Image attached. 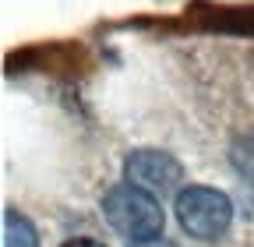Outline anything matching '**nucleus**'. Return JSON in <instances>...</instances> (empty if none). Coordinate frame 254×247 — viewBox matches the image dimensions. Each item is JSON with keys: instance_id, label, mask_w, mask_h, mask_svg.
Returning <instances> with one entry per match:
<instances>
[{"instance_id": "f257e3e1", "label": "nucleus", "mask_w": 254, "mask_h": 247, "mask_svg": "<svg viewBox=\"0 0 254 247\" xmlns=\"http://www.w3.org/2000/svg\"><path fill=\"white\" fill-rule=\"evenodd\" d=\"M103 215L120 237H127V244L155 240V237H163V226H166V215L159 208V198L141 191V187H134V184H127V180L106 191Z\"/></svg>"}, {"instance_id": "f03ea898", "label": "nucleus", "mask_w": 254, "mask_h": 247, "mask_svg": "<svg viewBox=\"0 0 254 247\" xmlns=\"http://www.w3.org/2000/svg\"><path fill=\"white\" fill-rule=\"evenodd\" d=\"M173 208L180 230L198 240H219L233 223V201L215 187H205V184H187L177 194Z\"/></svg>"}, {"instance_id": "7ed1b4c3", "label": "nucleus", "mask_w": 254, "mask_h": 247, "mask_svg": "<svg viewBox=\"0 0 254 247\" xmlns=\"http://www.w3.org/2000/svg\"><path fill=\"white\" fill-rule=\"evenodd\" d=\"M124 180L134 187L166 198V194H180L184 191V166L159 148H138L124 159Z\"/></svg>"}, {"instance_id": "20e7f679", "label": "nucleus", "mask_w": 254, "mask_h": 247, "mask_svg": "<svg viewBox=\"0 0 254 247\" xmlns=\"http://www.w3.org/2000/svg\"><path fill=\"white\" fill-rule=\"evenodd\" d=\"M4 247H39V233L18 208H4Z\"/></svg>"}, {"instance_id": "39448f33", "label": "nucleus", "mask_w": 254, "mask_h": 247, "mask_svg": "<svg viewBox=\"0 0 254 247\" xmlns=\"http://www.w3.org/2000/svg\"><path fill=\"white\" fill-rule=\"evenodd\" d=\"M60 247H103V244L92 240V237H71V240H64Z\"/></svg>"}, {"instance_id": "423d86ee", "label": "nucleus", "mask_w": 254, "mask_h": 247, "mask_svg": "<svg viewBox=\"0 0 254 247\" xmlns=\"http://www.w3.org/2000/svg\"><path fill=\"white\" fill-rule=\"evenodd\" d=\"M131 247H177V244H170V240H163V237H155V240H141V244H131Z\"/></svg>"}]
</instances>
